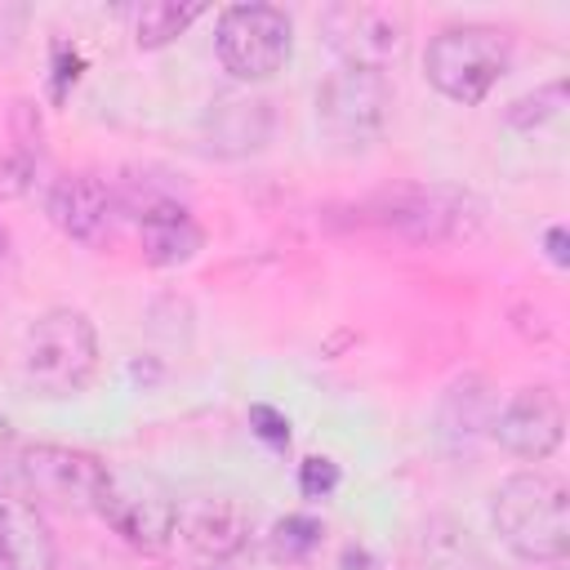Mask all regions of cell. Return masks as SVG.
Returning <instances> with one entry per match:
<instances>
[{"label":"cell","mask_w":570,"mask_h":570,"mask_svg":"<svg viewBox=\"0 0 570 570\" xmlns=\"http://www.w3.org/2000/svg\"><path fill=\"white\" fill-rule=\"evenodd\" d=\"M209 570H307V557H294V552L276 548L272 539H249L236 552L209 561Z\"/></svg>","instance_id":"17"},{"label":"cell","mask_w":570,"mask_h":570,"mask_svg":"<svg viewBox=\"0 0 570 570\" xmlns=\"http://www.w3.org/2000/svg\"><path fill=\"white\" fill-rule=\"evenodd\" d=\"M490 521L521 561H561L570 552V499L548 472H512L490 494Z\"/></svg>","instance_id":"1"},{"label":"cell","mask_w":570,"mask_h":570,"mask_svg":"<svg viewBox=\"0 0 570 570\" xmlns=\"http://www.w3.org/2000/svg\"><path fill=\"white\" fill-rule=\"evenodd\" d=\"M548 258L557 267H566V232L561 227H548Z\"/></svg>","instance_id":"25"},{"label":"cell","mask_w":570,"mask_h":570,"mask_svg":"<svg viewBox=\"0 0 570 570\" xmlns=\"http://www.w3.org/2000/svg\"><path fill=\"white\" fill-rule=\"evenodd\" d=\"M566 414L561 401L548 387H521L508 396V405L494 419V441L517 459H548L561 445Z\"/></svg>","instance_id":"9"},{"label":"cell","mask_w":570,"mask_h":570,"mask_svg":"<svg viewBox=\"0 0 570 570\" xmlns=\"http://www.w3.org/2000/svg\"><path fill=\"white\" fill-rule=\"evenodd\" d=\"M321 534H325V530H321L316 517H298V512H294V517H281L267 539H272L276 548H285V552H294V557H307V552L321 543Z\"/></svg>","instance_id":"19"},{"label":"cell","mask_w":570,"mask_h":570,"mask_svg":"<svg viewBox=\"0 0 570 570\" xmlns=\"http://www.w3.org/2000/svg\"><path fill=\"white\" fill-rule=\"evenodd\" d=\"M174 534H183V543L196 557L218 561V557L236 552L240 543H249V512L236 499L200 494V499L178 503V530Z\"/></svg>","instance_id":"12"},{"label":"cell","mask_w":570,"mask_h":570,"mask_svg":"<svg viewBox=\"0 0 570 570\" xmlns=\"http://www.w3.org/2000/svg\"><path fill=\"white\" fill-rule=\"evenodd\" d=\"M334 485H338V463H334V459L312 454V459L298 463V490H303L307 499H330Z\"/></svg>","instance_id":"20"},{"label":"cell","mask_w":570,"mask_h":570,"mask_svg":"<svg viewBox=\"0 0 570 570\" xmlns=\"http://www.w3.org/2000/svg\"><path fill=\"white\" fill-rule=\"evenodd\" d=\"M27 22H31L27 4H18V0H0V58H9V53L18 49V40L27 36Z\"/></svg>","instance_id":"21"},{"label":"cell","mask_w":570,"mask_h":570,"mask_svg":"<svg viewBox=\"0 0 570 570\" xmlns=\"http://www.w3.org/2000/svg\"><path fill=\"white\" fill-rule=\"evenodd\" d=\"M98 370V330L76 307H49L22 338V379L40 396H71Z\"/></svg>","instance_id":"3"},{"label":"cell","mask_w":570,"mask_h":570,"mask_svg":"<svg viewBox=\"0 0 570 570\" xmlns=\"http://www.w3.org/2000/svg\"><path fill=\"white\" fill-rule=\"evenodd\" d=\"M396 570H490L476 534L454 517H423L396 557Z\"/></svg>","instance_id":"11"},{"label":"cell","mask_w":570,"mask_h":570,"mask_svg":"<svg viewBox=\"0 0 570 570\" xmlns=\"http://www.w3.org/2000/svg\"><path fill=\"white\" fill-rule=\"evenodd\" d=\"M58 548L45 512L18 494L0 490V570H53Z\"/></svg>","instance_id":"13"},{"label":"cell","mask_w":570,"mask_h":570,"mask_svg":"<svg viewBox=\"0 0 570 570\" xmlns=\"http://www.w3.org/2000/svg\"><path fill=\"white\" fill-rule=\"evenodd\" d=\"M392 111V85L374 67L338 62L316 89V120L343 147H370Z\"/></svg>","instance_id":"7"},{"label":"cell","mask_w":570,"mask_h":570,"mask_svg":"<svg viewBox=\"0 0 570 570\" xmlns=\"http://www.w3.org/2000/svg\"><path fill=\"white\" fill-rule=\"evenodd\" d=\"M18 454H22V441L13 436L9 419L0 414V490H13V476H18Z\"/></svg>","instance_id":"23"},{"label":"cell","mask_w":570,"mask_h":570,"mask_svg":"<svg viewBox=\"0 0 570 570\" xmlns=\"http://www.w3.org/2000/svg\"><path fill=\"white\" fill-rule=\"evenodd\" d=\"M214 49L236 80H272L294 53V22L276 4H227L214 27Z\"/></svg>","instance_id":"5"},{"label":"cell","mask_w":570,"mask_h":570,"mask_svg":"<svg viewBox=\"0 0 570 570\" xmlns=\"http://www.w3.org/2000/svg\"><path fill=\"white\" fill-rule=\"evenodd\" d=\"M249 428L267 441V445H285L289 441V419L272 405H249Z\"/></svg>","instance_id":"22"},{"label":"cell","mask_w":570,"mask_h":570,"mask_svg":"<svg viewBox=\"0 0 570 570\" xmlns=\"http://www.w3.org/2000/svg\"><path fill=\"white\" fill-rule=\"evenodd\" d=\"M321 31L343 62L383 71V62L396 58L405 45V13L387 4H334L325 9Z\"/></svg>","instance_id":"8"},{"label":"cell","mask_w":570,"mask_h":570,"mask_svg":"<svg viewBox=\"0 0 570 570\" xmlns=\"http://www.w3.org/2000/svg\"><path fill=\"white\" fill-rule=\"evenodd\" d=\"M463 205H468V196H459L450 187H414V191L387 196L379 205V223L401 227L414 240H436V236H450L463 227V218H468Z\"/></svg>","instance_id":"14"},{"label":"cell","mask_w":570,"mask_h":570,"mask_svg":"<svg viewBox=\"0 0 570 570\" xmlns=\"http://www.w3.org/2000/svg\"><path fill=\"white\" fill-rule=\"evenodd\" d=\"M138 240H142V258L147 263L178 267V263L196 258V249L205 245V232L191 218V209H183L178 200H151L138 214Z\"/></svg>","instance_id":"15"},{"label":"cell","mask_w":570,"mask_h":570,"mask_svg":"<svg viewBox=\"0 0 570 570\" xmlns=\"http://www.w3.org/2000/svg\"><path fill=\"white\" fill-rule=\"evenodd\" d=\"M53 227L80 245H98L107 232H111V218H116V191L111 183H102L98 174H67L49 187V200H45Z\"/></svg>","instance_id":"10"},{"label":"cell","mask_w":570,"mask_h":570,"mask_svg":"<svg viewBox=\"0 0 570 570\" xmlns=\"http://www.w3.org/2000/svg\"><path fill=\"white\" fill-rule=\"evenodd\" d=\"M200 13H205V4H178V0H151V4L125 9L138 49H160V45H169V40L183 36Z\"/></svg>","instance_id":"16"},{"label":"cell","mask_w":570,"mask_h":570,"mask_svg":"<svg viewBox=\"0 0 570 570\" xmlns=\"http://www.w3.org/2000/svg\"><path fill=\"white\" fill-rule=\"evenodd\" d=\"M31 174V165L22 160V156H9V160H0V196H22L27 191V178Z\"/></svg>","instance_id":"24"},{"label":"cell","mask_w":570,"mask_h":570,"mask_svg":"<svg viewBox=\"0 0 570 570\" xmlns=\"http://www.w3.org/2000/svg\"><path fill=\"white\" fill-rule=\"evenodd\" d=\"M561 102H566V85H561V80H552V85H543L539 94L517 98V102L508 107V120H512V125H521V129H530V125L552 120V116L561 111Z\"/></svg>","instance_id":"18"},{"label":"cell","mask_w":570,"mask_h":570,"mask_svg":"<svg viewBox=\"0 0 570 570\" xmlns=\"http://www.w3.org/2000/svg\"><path fill=\"white\" fill-rule=\"evenodd\" d=\"M94 512L138 552H165L178 530V499L142 468H107Z\"/></svg>","instance_id":"4"},{"label":"cell","mask_w":570,"mask_h":570,"mask_svg":"<svg viewBox=\"0 0 570 570\" xmlns=\"http://www.w3.org/2000/svg\"><path fill=\"white\" fill-rule=\"evenodd\" d=\"M107 468L111 463H102L89 450H71V445H22L13 490L27 494L40 512L45 508H58V512H94Z\"/></svg>","instance_id":"6"},{"label":"cell","mask_w":570,"mask_h":570,"mask_svg":"<svg viewBox=\"0 0 570 570\" xmlns=\"http://www.w3.org/2000/svg\"><path fill=\"white\" fill-rule=\"evenodd\" d=\"M512 62V40L494 22H450L423 49V76L450 102H481Z\"/></svg>","instance_id":"2"}]
</instances>
